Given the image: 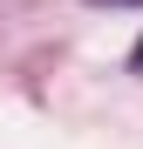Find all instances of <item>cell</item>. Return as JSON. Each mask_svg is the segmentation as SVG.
I'll return each instance as SVG.
<instances>
[{
    "instance_id": "6da1fadb",
    "label": "cell",
    "mask_w": 143,
    "mask_h": 149,
    "mask_svg": "<svg viewBox=\"0 0 143 149\" xmlns=\"http://www.w3.org/2000/svg\"><path fill=\"white\" fill-rule=\"evenodd\" d=\"M130 74H143V34H136V47H130Z\"/></svg>"
},
{
    "instance_id": "7a4b0ae2",
    "label": "cell",
    "mask_w": 143,
    "mask_h": 149,
    "mask_svg": "<svg viewBox=\"0 0 143 149\" xmlns=\"http://www.w3.org/2000/svg\"><path fill=\"white\" fill-rule=\"evenodd\" d=\"M89 7H143V0H89Z\"/></svg>"
}]
</instances>
